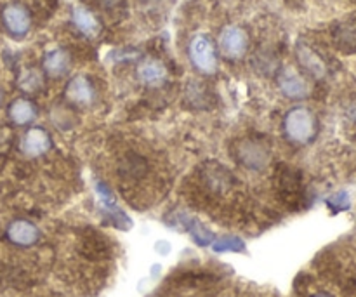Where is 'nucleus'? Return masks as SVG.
Instances as JSON below:
<instances>
[{
    "mask_svg": "<svg viewBox=\"0 0 356 297\" xmlns=\"http://www.w3.org/2000/svg\"><path fill=\"white\" fill-rule=\"evenodd\" d=\"M212 249L216 252H243L245 250V243L236 236H225L216 242H212Z\"/></svg>",
    "mask_w": 356,
    "mask_h": 297,
    "instance_id": "20",
    "label": "nucleus"
},
{
    "mask_svg": "<svg viewBox=\"0 0 356 297\" xmlns=\"http://www.w3.org/2000/svg\"><path fill=\"white\" fill-rule=\"evenodd\" d=\"M329 207L334 209L336 212L348 209V207H350V200H348V195L346 193L334 195V197L329 200Z\"/></svg>",
    "mask_w": 356,
    "mask_h": 297,
    "instance_id": "22",
    "label": "nucleus"
},
{
    "mask_svg": "<svg viewBox=\"0 0 356 297\" xmlns=\"http://www.w3.org/2000/svg\"><path fill=\"white\" fill-rule=\"evenodd\" d=\"M190 59L198 72L212 75L218 70V51L207 35H197L190 42Z\"/></svg>",
    "mask_w": 356,
    "mask_h": 297,
    "instance_id": "3",
    "label": "nucleus"
},
{
    "mask_svg": "<svg viewBox=\"0 0 356 297\" xmlns=\"http://www.w3.org/2000/svg\"><path fill=\"white\" fill-rule=\"evenodd\" d=\"M52 148V138L44 127H30L19 141V150L24 156L38 159Z\"/></svg>",
    "mask_w": 356,
    "mask_h": 297,
    "instance_id": "6",
    "label": "nucleus"
},
{
    "mask_svg": "<svg viewBox=\"0 0 356 297\" xmlns=\"http://www.w3.org/2000/svg\"><path fill=\"white\" fill-rule=\"evenodd\" d=\"M7 115H9V120L13 122L14 125H19V127H24V125H30L31 122L37 118L38 110L35 106L33 101L26 99V97H17L7 108Z\"/></svg>",
    "mask_w": 356,
    "mask_h": 297,
    "instance_id": "13",
    "label": "nucleus"
},
{
    "mask_svg": "<svg viewBox=\"0 0 356 297\" xmlns=\"http://www.w3.org/2000/svg\"><path fill=\"white\" fill-rule=\"evenodd\" d=\"M309 297H334V296H330L329 292H316V294H313V296H309Z\"/></svg>",
    "mask_w": 356,
    "mask_h": 297,
    "instance_id": "23",
    "label": "nucleus"
},
{
    "mask_svg": "<svg viewBox=\"0 0 356 297\" xmlns=\"http://www.w3.org/2000/svg\"><path fill=\"white\" fill-rule=\"evenodd\" d=\"M118 172L127 181H139L148 172V162L138 153H127L118 162Z\"/></svg>",
    "mask_w": 356,
    "mask_h": 297,
    "instance_id": "14",
    "label": "nucleus"
},
{
    "mask_svg": "<svg viewBox=\"0 0 356 297\" xmlns=\"http://www.w3.org/2000/svg\"><path fill=\"white\" fill-rule=\"evenodd\" d=\"M2 23L13 37L21 38L30 31L31 14L23 3H7L2 9Z\"/></svg>",
    "mask_w": 356,
    "mask_h": 297,
    "instance_id": "5",
    "label": "nucleus"
},
{
    "mask_svg": "<svg viewBox=\"0 0 356 297\" xmlns=\"http://www.w3.org/2000/svg\"><path fill=\"white\" fill-rule=\"evenodd\" d=\"M70 65H72V59L70 54L65 49H52L47 54L44 56V61H42V68L44 73L51 79H61L68 73Z\"/></svg>",
    "mask_w": 356,
    "mask_h": 297,
    "instance_id": "12",
    "label": "nucleus"
},
{
    "mask_svg": "<svg viewBox=\"0 0 356 297\" xmlns=\"http://www.w3.org/2000/svg\"><path fill=\"white\" fill-rule=\"evenodd\" d=\"M19 87L26 93H35L40 87H44V73L37 68L24 70L19 79Z\"/></svg>",
    "mask_w": 356,
    "mask_h": 297,
    "instance_id": "19",
    "label": "nucleus"
},
{
    "mask_svg": "<svg viewBox=\"0 0 356 297\" xmlns=\"http://www.w3.org/2000/svg\"><path fill=\"white\" fill-rule=\"evenodd\" d=\"M2 101H3V94H2V90H0V104H2Z\"/></svg>",
    "mask_w": 356,
    "mask_h": 297,
    "instance_id": "24",
    "label": "nucleus"
},
{
    "mask_svg": "<svg viewBox=\"0 0 356 297\" xmlns=\"http://www.w3.org/2000/svg\"><path fill=\"white\" fill-rule=\"evenodd\" d=\"M72 19L73 24L76 26V30L82 35H86V37L94 38L101 33V23L89 9H86V7H75L72 14Z\"/></svg>",
    "mask_w": 356,
    "mask_h": 297,
    "instance_id": "16",
    "label": "nucleus"
},
{
    "mask_svg": "<svg viewBox=\"0 0 356 297\" xmlns=\"http://www.w3.org/2000/svg\"><path fill=\"white\" fill-rule=\"evenodd\" d=\"M138 80L146 87H160L167 80V68L159 59H143L138 65Z\"/></svg>",
    "mask_w": 356,
    "mask_h": 297,
    "instance_id": "10",
    "label": "nucleus"
},
{
    "mask_svg": "<svg viewBox=\"0 0 356 297\" xmlns=\"http://www.w3.org/2000/svg\"><path fill=\"white\" fill-rule=\"evenodd\" d=\"M6 239L9 240L13 246L28 249V247L37 246L38 240H40V232H38L37 226L31 221H28V219H14V221L9 223V226H7Z\"/></svg>",
    "mask_w": 356,
    "mask_h": 297,
    "instance_id": "7",
    "label": "nucleus"
},
{
    "mask_svg": "<svg viewBox=\"0 0 356 297\" xmlns=\"http://www.w3.org/2000/svg\"><path fill=\"white\" fill-rule=\"evenodd\" d=\"M190 233H191V236H193L195 242L202 247L211 246V243L214 242V235H212V233L209 232L204 225H200L198 221L190 223Z\"/></svg>",
    "mask_w": 356,
    "mask_h": 297,
    "instance_id": "21",
    "label": "nucleus"
},
{
    "mask_svg": "<svg viewBox=\"0 0 356 297\" xmlns=\"http://www.w3.org/2000/svg\"><path fill=\"white\" fill-rule=\"evenodd\" d=\"M218 44L219 51L226 59L236 61V59L245 56L247 47H249V37H247L243 28L236 26V24H228L219 33Z\"/></svg>",
    "mask_w": 356,
    "mask_h": 297,
    "instance_id": "4",
    "label": "nucleus"
},
{
    "mask_svg": "<svg viewBox=\"0 0 356 297\" xmlns=\"http://www.w3.org/2000/svg\"><path fill=\"white\" fill-rule=\"evenodd\" d=\"M204 179L216 191H226L233 183V176L221 163H209L204 170Z\"/></svg>",
    "mask_w": 356,
    "mask_h": 297,
    "instance_id": "17",
    "label": "nucleus"
},
{
    "mask_svg": "<svg viewBox=\"0 0 356 297\" xmlns=\"http://www.w3.org/2000/svg\"><path fill=\"white\" fill-rule=\"evenodd\" d=\"M233 155L240 166L252 170V172H261L271 162V150L268 143H264L259 138H254V136L236 141Z\"/></svg>",
    "mask_w": 356,
    "mask_h": 297,
    "instance_id": "2",
    "label": "nucleus"
},
{
    "mask_svg": "<svg viewBox=\"0 0 356 297\" xmlns=\"http://www.w3.org/2000/svg\"><path fill=\"white\" fill-rule=\"evenodd\" d=\"M284 134L291 143L299 146L312 145L320 131L316 115L308 106H294L284 117Z\"/></svg>",
    "mask_w": 356,
    "mask_h": 297,
    "instance_id": "1",
    "label": "nucleus"
},
{
    "mask_svg": "<svg viewBox=\"0 0 356 297\" xmlns=\"http://www.w3.org/2000/svg\"><path fill=\"white\" fill-rule=\"evenodd\" d=\"M277 184L280 195H284L285 198H296L299 191H301V176L292 167L278 166Z\"/></svg>",
    "mask_w": 356,
    "mask_h": 297,
    "instance_id": "15",
    "label": "nucleus"
},
{
    "mask_svg": "<svg viewBox=\"0 0 356 297\" xmlns=\"http://www.w3.org/2000/svg\"><path fill=\"white\" fill-rule=\"evenodd\" d=\"M65 96L76 106H89L94 101V86L89 77L75 75L66 83Z\"/></svg>",
    "mask_w": 356,
    "mask_h": 297,
    "instance_id": "9",
    "label": "nucleus"
},
{
    "mask_svg": "<svg viewBox=\"0 0 356 297\" xmlns=\"http://www.w3.org/2000/svg\"><path fill=\"white\" fill-rule=\"evenodd\" d=\"M334 42L343 52H356V21H344L334 28Z\"/></svg>",
    "mask_w": 356,
    "mask_h": 297,
    "instance_id": "18",
    "label": "nucleus"
},
{
    "mask_svg": "<svg viewBox=\"0 0 356 297\" xmlns=\"http://www.w3.org/2000/svg\"><path fill=\"white\" fill-rule=\"evenodd\" d=\"M278 82V89L282 90L287 99H294V101H301L309 97L312 94V87L309 83L302 79L299 73H296L294 70H284V72L278 75L277 79Z\"/></svg>",
    "mask_w": 356,
    "mask_h": 297,
    "instance_id": "8",
    "label": "nucleus"
},
{
    "mask_svg": "<svg viewBox=\"0 0 356 297\" xmlns=\"http://www.w3.org/2000/svg\"><path fill=\"white\" fill-rule=\"evenodd\" d=\"M296 56H298V61L301 65V68L308 73L313 79H323L327 75V65L308 44H302L299 42L298 47H296Z\"/></svg>",
    "mask_w": 356,
    "mask_h": 297,
    "instance_id": "11",
    "label": "nucleus"
}]
</instances>
